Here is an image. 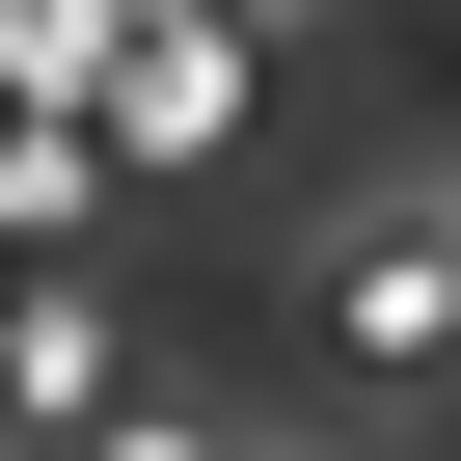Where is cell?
Segmentation results:
<instances>
[{"label": "cell", "instance_id": "1", "mask_svg": "<svg viewBox=\"0 0 461 461\" xmlns=\"http://www.w3.org/2000/svg\"><path fill=\"white\" fill-rule=\"evenodd\" d=\"M326 353H380V380L461 353V217H353V245H326Z\"/></svg>", "mask_w": 461, "mask_h": 461}, {"label": "cell", "instance_id": "4", "mask_svg": "<svg viewBox=\"0 0 461 461\" xmlns=\"http://www.w3.org/2000/svg\"><path fill=\"white\" fill-rule=\"evenodd\" d=\"M82 217V136H0V245H55Z\"/></svg>", "mask_w": 461, "mask_h": 461}, {"label": "cell", "instance_id": "3", "mask_svg": "<svg viewBox=\"0 0 461 461\" xmlns=\"http://www.w3.org/2000/svg\"><path fill=\"white\" fill-rule=\"evenodd\" d=\"M82 461H245V434H217V407H136V380H109V407H82Z\"/></svg>", "mask_w": 461, "mask_h": 461}, {"label": "cell", "instance_id": "2", "mask_svg": "<svg viewBox=\"0 0 461 461\" xmlns=\"http://www.w3.org/2000/svg\"><path fill=\"white\" fill-rule=\"evenodd\" d=\"M0 407L82 434V407H109V299H0Z\"/></svg>", "mask_w": 461, "mask_h": 461}]
</instances>
